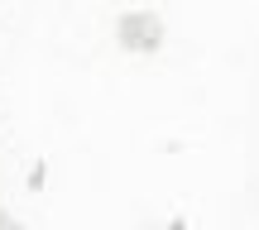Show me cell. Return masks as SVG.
I'll return each instance as SVG.
<instances>
[{
	"label": "cell",
	"instance_id": "obj_1",
	"mask_svg": "<svg viewBox=\"0 0 259 230\" xmlns=\"http://www.w3.org/2000/svg\"><path fill=\"white\" fill-rule=\"evenodd\" d=\"M120 43L135 48V53H154V48L163 43V24H158V15H125L120 19Z\"/></svg>",
	"mask_w": 259,
	"mask_h": 230
},
{
	"label": "cell",
	"instance_id": "obj_2",
	"mask_svg": "<svg viewBox=\"0 0 259 230\" xmlns=\"http://www.w3.org/2000/svg\"><path fill=\"white\" fill-rule=\"evenodd\" d=\"M158 230H183V221H168V225H158Z\"/></svg>",
	"mask_w": 259,
	"mask_h": 230
}]
</instances>
